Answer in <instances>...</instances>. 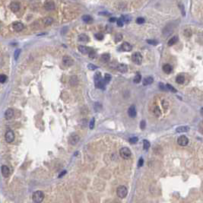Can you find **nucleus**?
<instances>
[{
    "mask_svg": "<svg viewBox=\"0 0 203 203\" xmlns=\"http://www.w3.org/2000/svg\"><path fill=\"white\" fill-rule=\"evenodd\" d=\"M143 148L145 151L149 150V149L150 148V142H149L148 140H144L143 141Z\"/></svg>",
    "mask_w": 203,
    "mask_h": 203,
    "instance_id": "obj_29",
    "label": "nucleus"
},
{
    "mask_svg": "<svg viewBox=\"0 0 203 203\" xmlns=\"http://www.w3.org/2000/svg\"><path fill=\"white\" fill-rule=\"evenodd\" d=\"M178 41H179L178 37H177V36H174V37H173L172 38H170V39L169 40V41H168V45H169V46H173V45H174L175 43H176L178 42Z\"/></svg>",
    "mask_w": 203,
    "mask_h": 203,
    "instance_id": "obj_23",
    "label": "nucleus"
},
{
    "mask_svg": "<svg viewBox=\"0 0 203 203\" xmlns=\"http://www.w3.org/2000/svg\"><path fill=\"white\" fill-rule=\"evenodd\" d=\"M95 37H96L97 40H99V41H101V40H103V39H104V34H101V33H97V34H95Z\"/></svg>",
    "mask_w": 203,
    "mask_h": 203,
    "instance_id": "obj_35",
    "label": "nucleus"
},
{
    "mask_svg": "<svg viewBox=\"0 0 203 203\" xmlns=\"http://www.w3.org/2000/svg\"><path fill=\"white\" fill-rule=\"evenodd\" d=\"M159 85H160V88H161L162 90H165V88H164V87H165V85H163V84L162 83H161V84H160ZM166 89H167V88H166Z\"/></svg>",
    "mask_w": 203,
    "mask_h": 203,
    "instance_id": "obj_47",
    "label": "nucleus"
},
{
    "mask_svg": "<svg viewBox=\"0 0 203 203\" xmlns=\"http://www.w3.org/2000/svg\"><path fill=\"white\" fill-rule=\"evenodd\" d=\"M95 118H92V120H91V122H90V125H89V128H90L91 129H94V127H95Z\"/></svg>",
    "mask_w": 203,
    "mask_h": 203,
    "instance_id": "obj_41",
    "label": "nucleus"
},
{
    "mask_svg": "<svg viewBox=\"0 0 203 203\" xmlns=\"http://www.w3.org/2000/svg\"><path fill=\"white\" fill-rule=\"evenodd\" d=\"M138 141V138L137 137H132L130 139H129V142L131 144H135Z\"/></svg>",
    "mask_w": 203,
    "mask_h": 203,
    "instance_id": "obj_38",
    "label": "nucleus"
},
{
    "mask_svg": "<svg viewBox=\"0 0 203 203\" xmlns=\"http://www.w3.org/2000/svg\"><path fill=\"white\" fill-rule=\"evenodd\" d=\"M88 68L90 70H92V71L97 68V67L95 65H94V64H88Z\"/></svg>",
    "mask_w": 203,
    "mask_h": 203,
    "instance_id": "obj_42",
    "label": "nucleus"
},
{
    "mask_svg": "<svg viewBox=\"0 0 203 203\" xmlns=\"http://www.w3.org/2000/svg\"><path fill=\"white\" fill-rule=\"evenodd\" d=\"M136 22L138 24V25H142L143 23H145V19L143 18H138L137 20H136Z\"/></svg>",
    "mask_w": 203,
    "mask_h": 203,
    "instance_id": "obj_39",
    "label": "nucleus"
},
{
    "mask_svg": "<svg viewBox=\"0 0 203 203\" xmlns=\"http://www.w3.org/2000/svg\"><path fill=\"white\" fill-rule=\"evenodd\" d=\"M121 49L123 51L129 52V51H131L132 50V46L131 44H129V43H127V42H124L121 45Z\"/></svg>",
    "mask_w": 203,
    "mask_h": 203,
    "instance_id": "obj_12",
    "label": "nucleus"
},
{
    "mask_svg": "<svg viewBox=\"0 0 203 203\" xmlns=\"http://www.w3.org/2000/svg\"><path fill=\"white\" fill-rule=\"evenodd\" d=\"M145 126H146V122L145 120H142L141 121V123H140V128L142 129H145Z\"/></svg>",
    "mask_w": 203,
    "mask_h": 203,
    "instance_id": "obj_43",
    "label": "nucleus"
},
{
    "mask_svg": "<svg viewBox=\"0 0 203 203\" xmlns=\"http://www.w3.org/2000/svg\"><path fill=\"white\" fill-rule=\"evenodd\" d=\"M7 80V76L5 75H0V82L1 83H5Z\"/></svg>",
    "mask_w": 203,
    "mask_h": 203,
    "instance_id": "obj_37",
    "label": "nucleus"
},
{
    "mask_svg": "<svg viewBox=\"0 0 203 203\" xmlns=\"http://www.w3.org/2000/svg\"><path fill=\"white\" fill-rule=\"evenodd\" d=\"M116 69L121 72V73H126L127 71H128V68H127V66L125 65V64H119L116 67Z\"/></svg>",
    "mask_w": 203,
    "mask_h": 203,
    "instance_id": "obj_19",
    "label": "nucleus"
},
{
    "mask_svg": "<svg viewBox=\"0 0 203 203\" xmlns=\"http://www.w3.org/2000/svg\"><path fill=\"white\" fill-rule=\"evenodd\" d=\"M122 35L121 34H117L116 35V37H115V42L116 43H119V42H120V41H122Z\"/></svg>",
    "mask_w": 203,
    "mask_h": 203,
    "instance_id": "obj_32",
    "label": "nucleus"
},
{
    "mask_svg": "<svg viewBox=\"0 0 203 203\" xmlns=\"http://www.w3.org/2000/svg\"><path fill=\"white\" fill-rule=\"evenodd\" d=\"M44 8L46 11H53L55 9V3L53 2L48 1L44 4Z\"/></svg>",
    "mask_w": 203,
    "mask_h": 203,
    "instance_id": "obj_9",
    "label": "nucleus"
},
{
    "mask_svg": "<svg viewBox=\"0 0 203 203\" xmlns=\"http://www.w3.org/2000/svg\"><path fill=\"white\" fill-rule=\"evenodd\" d=\"M43 199H44V194L41 190L36 191L33 193L32 199L34 203H41L43 202Z\"/></svg>",
    "mask_w": 203,
    "mask_h": 203,
    "instance_id": "obj_2",
    "label": "nucleus"
},
{
    "mask_svg": "<svg viewBox=\"0 0 203 203\" xmlns=\"http://www.w3.org/2000/svg\"><path fill=\"white\" fill-rule=\"evenodd\" d=\"M177 143L180 146H186L189 143V139L185 135H181L177 139Z\"/></svg>",
    "mask_w": 203,
    "mask_h": 203,
    "instance_id": "obj_7",
    "label": "nucleus"
},
{
    "mask_svg": "<svg viewBox=\"0 0 203 203\" xmlns=\"http://www.w3.org/2000/svg\"><path fill=\"white\" fill-rule=\"evenodd\" d=\"M101 61L102 62H104V63H107L109 60H110V54H108V53H104V54H103L102 56H101Z\"/></svg>",
    "mask_w": 203,
    "mask_h": 203,
    "instance_id": "obj_26",
    "label": "nucleus"
},
{
    "mask_svg": "<svg viewBox=\"0 0 203 203\" xmlns=\"http://www.w3.org/2000/svg\"><path fill=\"white\" fill-rule=\"evenodd\" d=\"M78 48H79V50L83 54H88L90 53V51L92 50L90 47H88V46H82V45L79 46Z\"/></svg>",
    "mask_w": 203,
    "mask_h": 203,
    "instance_id": "obj_11",
    "label": "nucleus"
},
{
    "mask_svg": "<svg viewBox=\"0 0 203 203\" xmlns=\"http://www.w3.org/2000/svg\"><path fill=\"white\" fill-rule=\"evenodd\" d=\"M14 116V110L12 109H8L5 113V116L6 120H11Z\"/></svg>",
    "mask_w": 203,
    "mask_h": 203,
    "instance_id": "obj_18",
    "label": "nucleus"
},
{
    "mask_svg": "<svg viewBox=\"0 0 203 203\" xmlns=\"http://www.w3.org/2000/svg\"><path fill=\"white\" fill-rule=\"evenodd\" d=\"M180 9H181V11H182V14H183V15L184 16L185 15V11H184V9H183V5L181 4V5H179V6Z\"/></svg>",
    "mask_w": 203,
    "mask_h": 203,
    "instance_id": "obj_46",
    "label": "nucleus"
},
{
    "mask_svg": "<svg viewBox=\"0 0 203 203\" xmlns=\"http://www.w3.org/2000/svg\"><path fill=\"white\" fill-rule=\"evenodd\" d=\"M94 79H95V84L96 88H100V89H104V86H105V83L104 81V79L101 77V74L100 72H97L95 74L94 76Z\"/></svg>",
    "mask_w": 203,
    "mask_h": 203,
    "instance_id": "obj_1",
    "label": "nucleus"
},
{
    "mask_svg": "<svg viewBox=\"0 0 203 203\" xmlns=\"http://www.w3.org/2000/svg\"><path fill=\"white\" fill-rule=\"evenodd\" d=\"M172 66L169 64H166L163 66V71L167 74H170L172 72Z\"/></svg>",
    "mask_w": 203,
    "mask_h": 203,
    "instance_id": "obj_21",
    "label": "nucleus"
},
{
    "mask_svg": "<svg viewBox=\"0 0 203 203\" xmlns=\"http://www.w3.org/2000/svg\"><path fill=\"white\" fill-rule=\"evenodd\" d=\"M123 25H124V21H122V18H119V19L117 20V25H118L119 27H122Z\"/></svg>",
    "mask_w": 203,
    "mask_h": 203,
    "instance_id": "obj_40",
    "label": "nucleus"
},
{
    "mask_svg": "<svg viewBox=\"0 0 203 203\" xmlns=\"http://www.w3.org/2000/svg\"><path fill=\"white\" fill-rule=\"evenodd\" d=\"M63 64H64L65 66L70 67V66H72L73 65L74 60H73V59H72L71 56H63Z\"/></svg>",
    "mask_w": 203,
    "mask_h": 203,
    "instance_id": "obj_6",
    "label": "nucleus"
},
{
    "mask_svg": "<svg viewBox=\"0 0 203 203\" xmlns=\"http://www.w3.org/2000/svg\"><path fill=\"white\" fill-rule=\"evenodd\" d=\"M147 42L149 44H151V45H157L158 44V41H154V40H148Z\"/></svg>",
    "mask_w": 203,
    "mask_h": 203,
    "instance_id": "obj_45",
    "label": "nucleus"
},
{
    "mask_svg": "<svg viewBox=\"0 0 203 203\" xmlns=\"http://www.w3.org/2000/svg\"><path fill=\"white\" fill-rule=\"evenodd\" d=\"M79 41H81V42H88V41H89V38H88V37L85 34H81L79 36Z\"/></svg>",
    "mask_w": 203,
    "mask_h": 203,
    "instance_id": "obj_24",
    "label": "nucleus"
},
{
    "mask_svg": "<svg viewBox=\"0 0 203 203\" xmlns=\"http://www.w3.org/2000/svg\"><path fill=\"white\" fill-rule=\"evenodd\" d=\"M20 53H21V49H18V50H15V52L14 53V57L15 60H18V59L20 56Z\"/></svg>",
    "mask_w": 203,
    "mask_h": 203,
    "instance_id": "obj_33",
    "label": "nucleus"
},
{
    "mask_svg": "<svg viewBox=\"0 0 203 203\" xmlns=\"http://www.w3.org/2000/svg\"><path fill=\"white\" fill-rule=\"evenodd\" d=\"M132 60L137 65H141L142 62V56L140 53H135L132 56Z\"/></svg>",
    "mask_w": 203,
    "mask_h": 203,
    "instance_id": "obj_5",
    "label": "nucleus"
},
{
    "mask_svg": "<svg viewBox=\"0 0 203 203\" xmlns=\"http://www.w3.org/2000/svg\"><path fill=\"white\" fill-rule=\"evenodd\" d=\"M143 164H144V160H143V158H140L139 161H138V167H142Z\"/></svg>",
    "mask_w": 203,
    "mask_h": 203,
    "instance_id": "obj_44",
    "label": "nucleus"
},
{
    "mask_svg": "<svg viewBox=\"0 0 203 203\" xmlns=\"http://www.w3.org/2000/svg\"><path fill=\"white\" fill-rule=\"evenodd\" d=\"M116 193H117L118 197H120V199H124L126 197L128 194V190L125 186H120L117 188Z\"/></svg>",
    "mask_w": 203,
    "mask_h": 203,
    "instance_id": "obj_4",
    "label": "nucleus"
},
{
    "mask_svg": "<svg viewBox=\"0 0 203 203\" xmlns=\"http://www.w3.org/2000/svg\"><path fill=\"white\" fill-rule=\"evenodd\" d=\"M5 141L8 142V143H12L14 140V134L12 130H9L6 132L5 135Z\"/></svg>",
    "mask_w": 203,
    "mask_h": 203,
    "instance_id": "obj_8",
    "label": "nucleus"
},
{
    "mask_svg": "<svg viewBox=\"0 0 203 203\" xmlns=\"http://www.w3.org/2000/svg\"><path fill=\"white\" fill-rule=\"evenodd\" d=\"M110 80H111V75H109V74H105V75H104V81L105 84H108L109 82L110 81Z\"/></svg>",
    "mask_w": 203,
    "mask_h": 203,
    "instance_id": "obj_30",
    "label": "nucleus"
},
{
    "mask_svg": "<svg viewBox=\"0 0 203 203\" xmlns=\"http://www.w3.org/2000/svg\"><path fill=\"white\" fill-rule=\"evenodd\" d=\"M142 80V76L140 74H137L134 78V82L135 83H139Z\"/></svg>",
    "mask_w": 203,
    "mask_h": 203,
    "instance_id": "obj_34",
    "label": "nucleus"
},
{
    "mask_svg": "<svg viewBox=\"0 0 203 203\" xmlns=\"http://www.w3.org/2000/svg\"><path fill=\"white\" fill-rule=\"evenodd\" d=\"M10 9L13 12H18L19 11V9H20V5L18 3V2H12L11 4H10Z\"/></svg>",
    "mask_w": 203,
    "mask_h": 203,
    "instance_id": "obj_13",
    "label": "nucleus"
},
{
    "mask_svg": "<svg viewBox=\"0 0 203 203\" xmlns=\"http://www.w3.org/2000/svg\"><path fill=\"white\" fill-rule=\"evenodd\" d=\"M201 113L203 115V107L202 109H201Z\"/></svg>",
    "mask_w": 203,
    "mask_h": 203,
    "instance_id": "obj_50",
    "label": "nucleus"
},
{
    "mask_svg": "<svg viewBox=\"0 0 203 203\" xmlns=\"http://www.w3.org/2000/svg\"><path fill=\"white\" fill-rule=\"evenodd\" d=\"M1 170H2V176H4V177H8V176H9V174H10V170H9V168L7 166L3 165V166L2 167Z\"/></svg>",
    "mask_w": 203,
    "mask_h": 203,
    "instance_id": "obj_14",
    "label": "nucleus"
},
{
    "mask_svg": "<svg viewBox=\"0 0 203 203\" xmlns=\"http://www.w3.org/2000/svg\"><path fill=\"white\" fill-rule=\"evenodd\" d=\"M69 84L71 86H77L79 84V79L76 75H72L71 76L70 79H69Z\"/></svg>",
    "mask_w": 203,
    "mask_h": 203,
    "instance_id": "obj_16",
    "label": "nucleus"
},
{
    "mask_svg": "<svg viewBox=\"0 0 203 203\" xmlns=\"http://www.w3.org/2000/svg\"><path fill=\"white\" fill-rule=\"evenodd\" d=\"M13 29L15 31H21L24 29V25L21 22H15L13 24Z\"/></svg>",
    "mask_w": 203,
    "mask_h": 203,
    "instance_id": "obj_17",
    "label": "nucleus"
},
{
    "mask_svg": "<svg viewBox=\"0 0 203 203\" xmlns=\"http://www.w3.org/2000/svg\"><path fill=\"white\" fill-rule=\"evenodd\" d=\"M190 130V128L188 126H179L176 129V132H186Z\"/></svg>",
    "mask_w": 203,
    "mask_h": 203,
    "instance_id": "obj_20",
    "label": "nucleus"
},
{
    "mask_svg": "<svg viewBox=\"0 0 203 203\" xmlns=\"http://www.w3.org/2000/svg\"><path fill=\"white\" fill-rule=\"evenodd\" d=\"M128 114L130 117L132 118H134L136 116V114H137V112H136V109H135V107L134 105L131 106L129 110H128Z\"/></svg>",
    "mask_w": 203,
    "mask_h": 203,
    "instance_id": "obj_15",
    "label": "nucleus"
},
{
    "mask_svg": "<svg viewBox=\"0 0 203 203\" xmlns=\"http://www.w3.org/2000/svg\"><path fill=\"white\" fill-rule=\"evenodd\" d=\"M113 203H120V202H114Z\"/></svg>",
    "mask_w": 203,
    "mask_h": 203,
    "instance_id": "obj_51",
    "label": "nucleus"
},
{
    "mask_svg": "<svg viewBox=\"0 0 203 203\" xmlns=\"http://www.w3.org/2000/svg\"><path fill=\"white\" fill-rule=\"evenodd\" d=\"M66 171H63V174H60V175L59 176V177H62V176H63V175H65V174H66Z\"/></svg>",
    "mask_w": 203,
    "mask_h": 203,
    "instance_id": "obj_49",
    "label": "nucleus"
},
{
    "mask_svg": "<svg viewBox=\"0 0 203 203\" xmlns=\"http://www.w3.org/2000/svg\"><path fill=\"white\" fill-rule=\"evenodd\" d=\"M153 78L152 77H146V78H145L144 79H143V84L145 85V86H146V85H149V84H152L153 83Z\"/></svg>",
    "mask_w": 203,
    "mask_h": 203,
    "instance_id": "obj_22",
    "label": "nucleus"
},
{
    "mask_svg": "<svg viewBox=\"0 0 203 203\" xmlns=\"http://www.w3.org/2000/svg\"><path fill=\"white\" fill-rule=\"evenodd\" d=\"M79 136L78 135L74 134V135H71L69 138V143L72 145H76L79 142Z\"/></svg>",
    "mask_w": 203,
    "mask_h": 203,
    "instance_id": "obj_10",
    "label": "nucleus"
},
{
    "mask_svg": "<svg viewBox=\"0 0 203 203\" xmlns=\"http://www.w3.org/2000/svg\"><path fill=\"white\" fill-rule=\"evenodd\" d=\"M110 22H114L115 21H116V18H110V20H109Z\"/></svg>",
    "mask_w": 203,
    "mask_h": 203,
    "instance_id": "obj_48",
    "label": "nucleus"
},
{
    "mask_svg": "<svg viewBox=\"0 0 203 203\" xmlns=\"http://www.w3.org/2000/svg\"><path fill=\"white\" fill-rule=\"evenodd\" d=\"M166 88L168 90V91H171V92H174V93H176V88H174L172 85H170V84H167L166 85Z\"/></svg>",
    "mask_w": 203,
    "mask_h": 203,
    "instance_id": "obj_28",
    "label": "nucleus"
},
{
    "mask_svg": "<svg viewBox=\"0 0 203 203\" xmlns=\"http://www.w3.org/2000/svg\"><path fill=\"white\" fill-rule=\"evenodd\" d=\"M176 83H178V84H183L184 83V81H185V78L183 76V75H178L177 77H176Z\"/></svg>",
    "mask_w": 203,
    "mask_h": 203,
    "instance_id": "obj_27",
    "label": "nucleus"
},
{
    "mask_svg": "<svg viewBox=\"0 0 203 203\" xmlns=\"http://www.w3.org/2000/svg\"><path fill=\"white\" fill-rule=\"evenodd\" d=\"M82 20L85 22V23H90L92 21V18L88 15V14H84L82 16Z\"/></svg>",
    "mask_w": 203,
    "mask_h": 203,
    "instance_id": "obj_25",
    "label": "nucleus"
},
{
    "mask_svg": "<svg viewBox=\"0 0 203 203\" xmlns=\"http://www.w3.org/2000/svg\"><path fill=\"white\" fill-rule=\"evenodd\" d=\"M120 155L123 159H129L132 156V152L130 149L126 147H124L120 150Z\"/></svg>",
    "mask_w": 203,
    "mask_h": 203,
    "instance_id": "obj_3",
    "label": "nucleus"
},
{
    "mask_svg": "<svg viewBox=\"0 0 203 203\" xmlns=\"http://www.w3.org/2000/svg\"><path fill=\"white\" fill-rule=\"evenodd\" d=\"M53 22V19L52 18H50H50H46L44 20V23H45L46 25H50Z\"/></svg>",
    "mask_w": 203,
    "mask_h": 203,
    "instance_id": "obj_31",
    "label": "nucleus"
},
{
    "mask_svg": "<svg viewBox=\"0 0 203 203\" xmlns=\"http://www.w3.org/2000/svg\"><path fill=\"white\" fill-rule=\"evenodd\" d=\"M88 55H89V57H90L91 59H95V57H96V52L92 49V50L90 51V53H88Z\"/></svg>",
    "mask_w": 203,
    "mask_h": 203,
    "instance_id": "obj_36",
    "label": "nucleus"
}]
</instances>
